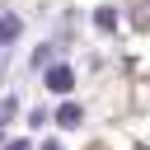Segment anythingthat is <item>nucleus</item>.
<instances>
[{"label":"nucleus","instance_id":"obj_1","mask_svg":"<svg viewBox=\"0 0 150 150\" xmlns=\"http://www.w3.org/2000/svg\"><path fill=\"white\" fill-rule=\"evenodd\" d=\"M42 80H47L52 94H70V89H75V70H70V66H52Z\"/></svg>","mask_w":150,"mask_h":150},{"label":"nucleus","instance_id":"obj_2","mask_svg":"<svg viewBox=\"0 0 150 150\" xmlns=\"http://www.w3.org/2000/svg\"><path fill=\"white\" fill-rule=\"evenodd\" d=\"M19 33H23V19L19 14H0V47H9Z\"/></svg>","mask_w":150,"mask_h":150},{"label":"nucleus","instance_id":"obj_3","mask_svg":"<svg viewBox=\"0 0 150 150\" xmlns=\"http://www.w3.org/2000/svg\"><path fill=\"white\" fill-rule=\"evenodd\" d=\"M56 122H61V127H80V122H84V108H80V103H61V108H56Z\"/></svg>","mask_w":150,"mask_h":150},{"label":"nucleus","instance_id":"obj_4","mask_svg":"<svg viewBox=\"0 0 150 150\" xmlns=\"http://www.w3.org/2000/svg\"><path fill=\"white\" fill-rule=\"evenodd\" d=\"M131 23H136L141 33H150V0H136V5H131Z\"/></svg>","mask_w":150,"mask_h":150},{"label":"nucleus","instance_id":"obj_5","mask_svg":"<svg viewBox=\"0 0 150 150\" xmlns=\"http://www.w3.org/2000/svg\"><path fill=\"white\" fill-rule=\"evenodd\" d=\"M94 23H98L103 33H108V28H117V9H108V5H103V9H94Z\"/></svg>","mask_w":150,"mask_h":150},{"label":"nucleus","instance_id":"obj_6","mask_svg":"<svg viewBox=\"0 0 150 150\" xmlns=\"http://www.w3.org/2000/svg\"><path fill=\"white\" fill-rule=\"evenodd\" d=\"M14 112H19V98H14V94H9V98H0V127H5Z\"/></svg>","mask_w":150,"mask_h":150},{"label":"nucleus","instance_id":"obj_7","mask_svg":"<svg viewBox=\"0 0 150 150\" xmlns=\"http://www.w3.org/2000/svg\"><path fill=\"white\" fill-rule=\"evenodd\" d=\"M5 150H33V145H28V141H9Z\"/></svg>","mask_w":150,"mask_h":150},{"label":"nucleus","instance_id":"obj_8","mask_svg":"<svg viewBox=\"0 0 150 150\" xmlns=\"http://www.w3.org/2000/svg\"><path fill=\"white\" fill-rule=\"evenodd\" d=\"M42 150H61V145H56V141H47V145H42Z\"/></svg>","mask_w":150,"mask_h":150}]
</instances>
